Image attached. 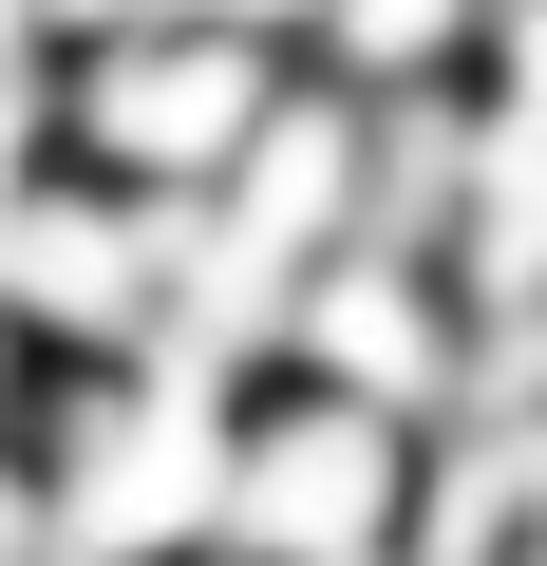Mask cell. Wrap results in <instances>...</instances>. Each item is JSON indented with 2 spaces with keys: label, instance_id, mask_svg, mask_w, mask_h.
I'll list each match as a JSON object with an SVG mask.
<instances>
[{
  "label": "cell",
  "instance_id": "obj_1",
  "mask_svg": "<svg viewBox=\"0 0 547 566\" xmlns=\"http://www.w3.org/2000/svg\"><path fill=\"white\" fill-rule=\"evenodd\" d=\"M303 39H264V20H208V0H151V20L39 57V170H95L133 208H208L245 170V133L284 114Z\"/></svg>",
  "mask_w": 547,
  "mask_h": 566
},
{
  "label": "cell",
  "instance_id": "obj_2",
  "mask_svg": "<svg viewBox=\"0 0 547 566\" xmlns=\"http://www.w3.org/2000/svg\"><path fill=\"white\" fill-rule=\"evenodd\" d=\"M415 472H434V416L264 359L227 397V528L208 547H245V566H415Z\"/></svg>",
  "mask_w": 547,
  "mask_h": 566
},
{
  "label": "cell",
  "instance_id": "obj_3",
  "mask_svg": "<svg viewBox=\"0 0 547 566\" xmlns=\"http://www.w3.org/2000/svg\"><path fill=\"white\" fill-rule=\"evenodd\" d=\"M0 566H76L57 547V491H39V434H0Z\"/></svg>",
  "mask_w": 547,
  "mask_h": 566
},
{
  "label": "cell",
  "instance_id": "obj_4",
  "mask_svg": "<svg viewBox=\"0 0 547 566\" xmlns=\"http://www.w3.org/2000/svg\"><path fill=\"white\" fill-rule=\"evenodd\" d=\"M170 566H245V547H170Z\"/></svg>",
  "mask_w": 547,
  "mask_h": 566
}]
</instances>
